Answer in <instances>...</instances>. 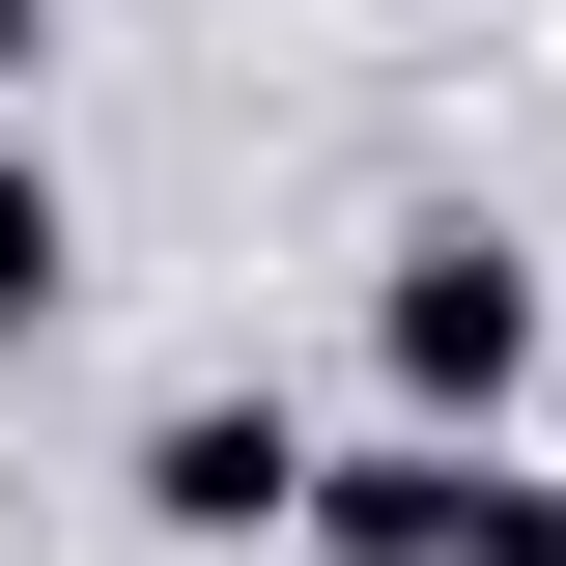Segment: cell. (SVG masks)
I'll use <instances>...</instances> for the list:
<instances>
[{
    "label": "cell",
    "mask_w": 566,
    "mask_h": 566,
    "mask_svg": "<svg viewBox=\"0 0 566 566\" xmlns=\"http://www.w3.org/2000/svg\"><path fill=\"white\" fill-rule=\"evenodd\" d=\"M114 482H142V538H199V566H227V538H312V482H340V453H312L255 368H199V397H142Z\"/></svg>",
    "instance_id": "cell-2"
},
{
    "label": "cell",
    "mask_w": 566,
    "mask_h": 566,
    "mask_svg": "<svg viewBox=\"0 0 566 566\" xmlns=\"http://www.w3.org/2000/svg\"><path fill=\"white\" fill-rule=\"evenodd\" d=\"M57 283H85V199H57V142H0V340H29Z\"/></svg>",
    "instance_id": "cell-4"
},
{
    "label": "cell",
    "mask_w": 566,
    "mask_h": 566,
    "mask_svg": "<svg viewBox=\"0 0 566 566\" xmlns=\"http://www.w3.org/2000/svg\"><path fill=\"white\" fill-rule=\"evenodd\" d=\"M29 57H57V0H0V142H29Z\"/></svg>",
    "instance_id": "cell-5"
},
{
    "label": "cell",
    "mask_w": 566,
    "mask_h": 566,
    "mask_svg": "<svg viewBox=\"0 0 566 566\" xmlns=\"http://www.w3.org/2000/svg\"><path fill=\"white\" fill-rule=\"evenodd\" d=\"M368 368H397V424L510 453V397H538V255H510L482 199H424L397 255H368Z\"/></svg>",
    "instance_id": "cell-1"
},
{
    "label": "cell",
    "mask_w": 566,
    "mask_h": 566,
    "mask_svg": "<svg viewBox=\"0 0 566 566\" xmlns=\"http://www.w3.org/2000/svg\"><path fill=\"white\" fill-rule=\"evenodd\" d=\"M482 510H510V453H453V424H368L340 482H312V566H482Z\"/></svg>",
    "instance_id": "cell-3"
}]
</instances>
